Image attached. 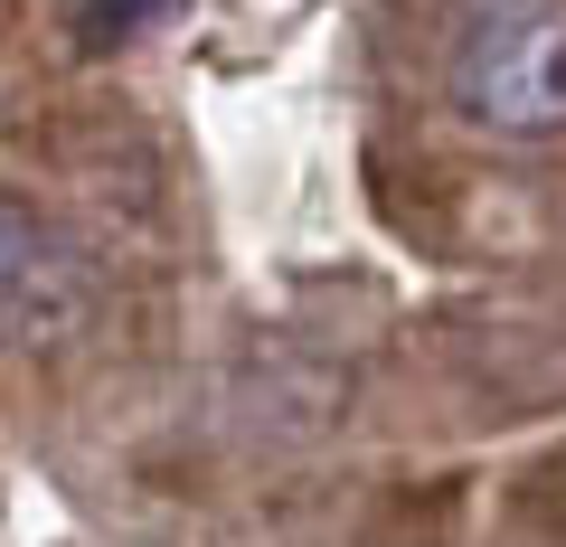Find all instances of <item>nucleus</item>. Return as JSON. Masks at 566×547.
Segmentation results:
<instances>
[{"label":"nucleus","instance_id":"obj_1","mask_svg":"<svg viewBox=\"0 0 566 547\" xmlns=\"http://www.w3.org/2000/svg\"><path fill=\"white\" fill-rule=\"evenodd\" d=\"M463 123L501 143H566V0H491L444 66Z\"/></svg>","mask_w":566,"mask_h":547},{"label":"nucleus","instance_id":"obj_2","mask_svg":"<svg viewBox=\"0 0 566 547\" xmlns=\"http://www.w3.org/2000/svg\"><path fill=\"white\" fill-rule=\"evenodd\" d=\"M66 322H76V293H66V255L39 236V218L10 199V330H20V340H57Z\"/></svg>","mask_w":566,"mask_h":547},{"label":"nucleus","instance_id":"obj_3","mask_svg":"<svg viewBox=\"0 0 566 547\" xmlns=\"http://www.w3.org/2000/svg\"><path fill=\"white\" fill-rule=\"evenodd\" d=\"M95 10H123V29H142L151 10H170V0H95ZM123 29H114V39H123Z\"/></svg>","mask_w":566,"mask_h":547}]
</instances>
